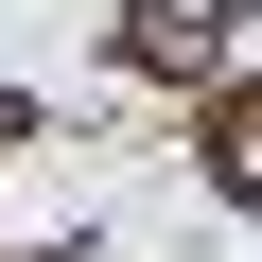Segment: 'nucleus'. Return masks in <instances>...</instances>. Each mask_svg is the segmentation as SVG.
<instances>
[{"mask_svg": "<svg viewBox=\"0 0 262 262\" xmlns=\"http://www.w3.org/2000/svg\"><path fill=\"white\" fill-rule=\"evenodd\" d=\"M227 18H245V0H140V18H122V70H158V88H227Z\"/></svg>", "mask_w": 262, "mask_h": 262, "instance_id": "obj_1", "label": "nucleus"}, {"mask_svg": "<svg viewBox=\"0 0 262 262\" xmlns=\"http://www.w3.org/2000/svg\"><path fill=\"white\" fill-rule=\"evenodd\" d=\"M210 192H227V210H262V70H227V88H210Z\"/></svg>", "mask_w": 262, "mask_h": 262, "instance_id": "obj_2", "label": "nucleus"}]
</instances>
